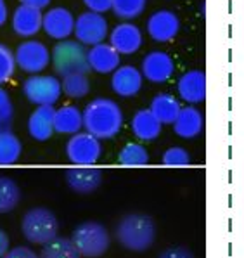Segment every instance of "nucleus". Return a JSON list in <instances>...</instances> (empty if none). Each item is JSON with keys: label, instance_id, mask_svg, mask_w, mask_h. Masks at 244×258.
Listing matches in <instances>:
<instances>
[{"label": "nucleus", "instance_id": "1", "mask_svg": "<svg viewBox=\"0 0 244 258\" xmlns=\"http://www.w3.org/2000/svg\"><path fill=\"white\" fill-rule=\"evenodd\" d=\"M82 123H84L87 134L99 141L111 139L123 126V111L113 99H94L82 111Z\"/></svg>", "mask_w": 244, "mask_h": 258}, {"label": "nucleus", "instance_id": "2", "mask_svg": "<svg viewBox=\"0 0 244 258\" xmlns=\"http://www.w3.org/2000/svg\"><path fill=\"white\" fill-rule=\"evenodd\" d=\"M116 239L130 251H145L156 239L154 220L145 213H128L118 222Z\"/></svg>", "mask_w": 244, "mask_h": 258}, {"label": "nucleus", "instance_id": "3", "mask_svg": "<svg viewBox=\"0 0 244 258\" xmlns=\"http://www.w3.org/2000/svg\"><path fill=\"white\" fill-rule=\"evenodd\" d=\"M71 243L80 253V256L85 258H99L109 249L111 237L108 229L99 222H84L73 231Z\"/></svg>", "mask_w": 244, "mask_h": 258}, {"label": "nucleus", "instance_id": "4", "mask_svg": "<svg viewBox=\"0 0 244 258\" xmlns=\"http://www.w3.org/2000/svg\"><path fill=\"white\" fill-rule=\"evenodd\" d=\"M21 231L26 241L33 244H47L57 237L59 222L49 208H31L21 220Z\"/></svg>", "mask_w": 244, "mask_h": 258}, {"label": "nucleus", "instance_id": "5", "mask_svg": "<svg viewBox=\"0 0 244 258\" xmlns=\"http://www.w3.org/2000/svg\"><path fill=\"white\" fill-rule=\"evenodd\" d=\"M50 62L59 77H68L74 73H87V49L76 40H61L50 52Z\"/></svg>", "mask_w": 244, "mask_h": 258}, {"label": "nucleus", "instance_id": "6", "mask_svg": "<svg viewBox=\"0 0 244 258\" xmlns=\"http://www.w3.org/2000/svg\"><path fill=\"white\" fill-rule=\"evenodd\" d=\"M23 92L35 106H54L61 97V80L54 75H31L23 83Z\"/></svg>", "mask_w": 244, "mask_h": 258}, {"label": "nucleus", "instance_id": "7", "mask_svg": "<svg viewBox=\"0 0 244 258\" xmlns=\"http://www.w3.org/2000/svg\"><path fill=\"white\" fill-rule=\"evenodd\" d=\"M14 61L21 71L28 75H40L50 64V50L40 40L28 38L19 43L14 52Z\"/></svg>", "mask_w": 244, "mask_h": 258}, {"label": "nucleus", "instance_id": "8", "mask_svg": "<svg viewBox=\"0 0 244 258\" xmlns=\"http://www.w3.org/2000/svg\"><path fill=\"white\" fill-rule=\"evenodd\" d=\"M73 35L76 38V42H80L82 45L92 47L97 45V43H102L109 35L108 19L102 14L87 11V13L80 14L78 18H74Z\"/></svg>", "mask_w": 244, "mask_h": 258}, {"label": "nucleus", "instance_id": "9", "mask_svg": "<svg viewBox=\"0 0 244 258\" xmlns=\"http://www.w3.org/2000/svg\"><path fill=\"white\" fill-rule=\"evenodd\" d=\"M101 141L87 132H78L71 136L66 144V154L69 161L78 166H92L101 158Z\"/></svg>", "mask_w": 244, "mask_h": 258}, {"label": "nucleus", "instance_id": "10", "mask_svg": "<svg viewBox=\"0 0 244 258\" xmlns=\"http://www.w3.org/2000/svg\"><path fill=\"white\" fill-rule=\"evenodd\" d=\"M109 45L120 55H132L142 47V31L137 25L123 21L109 31Z\"/></svg>", "mask_w": 244, "mask_h": 258}, {"label": "nucleus", "instance_id": "11", "mask_svg": "<svg viewBox=\"0 0 244 258\" xmlns=\"http://www.w3.org/2000/svg\"><path fill=\"white\" fill-rule=\"evenodd\" d=\"M73 28L74 16L66 7H50L42 14V30L54 40H68L73 35Z\"/></svg>", "mask_w": 244, "mask_h": 258}, {"label": "nucleus", "instance_id": "12", "mask_svg": "<svg viewBox=\"0 0 244 258\" xmlns=\"http://www.w3.org/2000/svg\"><path fill=\"white\" fill-rule=\"evenodd\" d=\"M175 71V62L172 55L163 50H152L142 59L140 75L151 83H165L170 80V77Z\"/></svg>", "mask_w": 244, "mask_h": 258}, {"label": "nucleus", "instance_id": "13", "mask_svg": "<svg viewBox=\"0 0 244 258\" xmlns=\"http://www.w3.org/2000/svg\"><path fill=\"white\" fill-rule=\"evenodd\" d=\"M180 31V19L173 11L161 9L151 14L147 19V33L154 42L165 43L170 42L179 35Z\"/></svg>", "mask_w": 244, "mask_h": 258}, {"label": "nucleus", "instance_id": "14", "mask_svg": "<svg viewBox=\"0 0 244 258\" xmlns=\"http://www.w3.org/2000/svg\"><path fill=\"white\" fill-rule=\"evenodd\" d=\"M177 90H179V97L184 102H187V106L203 102L206 99V75H204V71H186L177 82Z\"/></svg>", "mask_w": 244, "mask_h": 258}, {"label": "nucleus", "instance_id": "15", "mask_svg": "<svg viewBox=\"0 0 244 258\" xmlns=\"http://www.w3.org/2000/svg\"><path fill=\"white\" fill-rule=\"evenodd\" d=\"M142 82L144 78L140 75V70H137L132 64H120L111 73V89L120 97H133V95H137L142 89Z\"/></svg>", "mask_w": 244, "mask_h": 258}, {"label": "nucleus", "instance_id": "16", "mask_svg": "<svg viewBox=\"0 0 244 258\" xmlns=\"http://www.w3.org/2000/svg\"><path fill=\"white\" fill-rule=\"evenodd\" d=\"M66 182L69 189L78 194H90L102 184V172L96 166H73L66 172Z\"/></svg>", "mask_w": 244, "mask_h": 258}, {"label": "nucleus", "instance_id": "17", "mask_svg": "<svg viewBox=\"0 0 244 258\" xmlns=\"http://www.w3.org/2000/svg\"><path fill=\"white\" fill-rule=\"evenodd\" d=\"M121 55L109 43L102 42L87 50V66L99 75H111L120 66Z\"/></svg>", "mask_w": 244, "mask_h": 258}, {"label": "nucleus", "instance_id": "18", "mask_svg": "<svg viewBox=\"0 0 244 258\" xmlns=\"http://www.w3.org/2000/svg\"><path fill=\"white\" fill-rule=\"evenodd\" d=\"M42 11L28 6H18L13 14V30L23 38H31L42 30Z\"/></svg>", "mask_w": 244, "mask_h": 258}, {"label": "nucleus", "instance_id": "19", "mask_svg": "<svg viewBox=\"0 0 244 258\" xmlns=\"http://www.w3.org/2000/svg\"><path fill=\"white\" fill-rule=\"evenodd\" d=\"M173 130L182 139H194L203 132V113L194 106H184L180 108L175 121L172 123Z\"/></svg>", "mask_w": 244, "mask_h": 258}, {"label": "nucleus", "instance_id": "20", "mask_svg": "<svg viewBox=\"0 0 244 258\" xmlns=\"http://www.w3.org/2000/svg\"><path fill=\"white\" fill-rule=\"evenodd\" d=\"M28 132L35 141H47L54 134V106H37L28 120Z\"/></svg>", "mask_w": 244, "mask_h": 258}, {"label": "nucleus", "instance_id": "21", "mask_svg": "<svg viewBox=\"0 0 244 258\" xmlns=\"http://www.w3.org/2000/svg\"><path fill=\"white\" fill-rule=\"evenodd\" d=\"M84 128L82 123V109L76 106H62L54 109V132L74 136Z\"/></svg>", "mask_w": 244, "mask_h": 258}, {"label": "nucleus", "instance_id": "22", "mask_svg": "<svg viewBox=\"0 0 244 258\" xmlns=\"http://www.w3.org/2000/svg\"><path fill=\"white\" fill-rule=\"evenodd\" d=\"M180 108H182V106H180L179 99H177L175 95L158 94L151 101V108H149V111L154 114L156 120H158L161 125H172V123L175 121Z\"/></svg>", "mask_w": 244, "mask_h": 258}, {"label": "nucleus", "instance_id": "23", "mask_svg": "<svg viewBox=\"0 0 244 258\" xmlns=\"http://www.w3.org/2000/svg\"><path fill=\"white\" fill-rule=\"evenodd\" d=\"M161 123L149 109H140L132 118V132L140 141H154L161 134Z\"/></svg>", "mask_w": 244, "mask_h": 258}, {"label": "nucleus", "instance_id": "24", "mask_svg": "<svg viewBox=\"0 0 244 258\" xmlns=\"http://www.w3.org/2000/svg\"><path fill=\"white\" fill-rule=\"evenodd\" d=\"M21 142L9 128L0 130V165H13L21 156Z\"/></svg>", "mask_w": 244, "mask_h": 258}, {"label": "nucleus", "instance_id": "25", "mask_svg": "<svg viewBox=\"0 0 244 258\" xmlns=\"http://www.w3.org/2000/svg\"><path fill=\"white\" fill-rule=\"evenodd\" d=\"M21 200V189L11 177L0 175V213L13 212Z\"/></svg>", "mask_w": 244, "mask_h": 258}, {"label": "nucleus", "instance_id": "26", "mask_svg": "<svg viewBox=\"0 0 244 258\" xmlns=\"http://www.w3.org/2000/svg\"><path fill=\"white\" fill-rule=\"evenodd\" d=\"M40 258H82L71 239L68 237H54L50 243L43 244Z\"/></svg>", "mask_w": 244, "mask_h": 258}, {"label": "nucleus", "instance_id": "27", "mask_svg": "<svg viewBox=\"0 0 244 258\" xmlns=\"http://www.w3.org/2000/svg\"><path fill=\"white\" fill-rule=\"evenodd\" d=\"M61 92L71 99H82L90 92V82L87 73H74L61 78Z\"/></svg>", "mask_w": 244, "mask_h": 258}, {"label": "nucleus", "instance_id": "28", "mask_svg": "<svg viewBox=\"0 0 244 258\" xmlns=\"http://www.w3.org/2000/svg\"><path fill=\"white\" fill-rule=\"evenodd\" d=\"M120 163L123 166H144L149 163V153L144 146L130 142L120 151Z\"/></svg>", "mask_w": 244, "mask_h": 258}, {"label": "nucleus", "instance_id": "29", "mask_svg": "<svg viewBox=\"0 0 244 258\" xmlns=\"http://www.w3.org/2000/svg\"><path fill=\"white\" fill-rule=\"evenodd\" d=\"M147 0H111V11L120 19H135L144 13Z\"/></svg>", "mask_w": 244, "mask_h": 258}, {"label": "nucleus", "instance_id": "30", "mask_svg": "<svg viewBox=\"0 0 244 258\" xmlns=\"http://www.w3.org/2000/svg\"><path fill=\"white\" fill-rule=\"evenodd\" d=\"M16 71L14 52L7 45L0 43V85L9 82Z\"/></svg>", "mask_w": 244, "mask_h": 258}, {"label": "nucleus", "instance_id": "31", "mask_svg": "<svg viewBox=\"0 0 244 258\" xmlns=\"http://www.w3.org/2000/svg\"><path fill=\"white\" fill-rule=\"evenodd\" d=\"M163 165L167 166H187L191 165V154L187 153L184 148H170L163 153V158H161Z\"/></svg>", "mask_w": 244, "mask_h": 258}, {"label": "nucleus", "instance_id": "32", "mask_svg": "<svg viewBox=\"0 0 244 258\" xmlns=\"http://www.w3.org/2000/svg\"><path fill=\"white\" fill-rule=\"evenodd\" d=\"M158 258H194V253L184 246H172L161 251Z\"/></svg>", "mask_w": 244, "mask_h": 258}, {"label": "nucleus", "instance_id": "33", "mask_svg": "<svg viewBox=\"0 0 244 258\" xmlns=\"http://www.w3.org/2000/svg\"><path fill=\"white\" fill-rule=\"evenodd\" d=\"M0 116L6 120H13V102L9 99V94L0 87Z\"/></svg>", "mask_w": 244, "mask_h": 258}, {"label": "nucleus", "instance_id": "34", "mask_svg": "<svg viewBox=\"0 0 244 258\" xmlns=\"http://www.w3.org/2000/svg\"><path fill=\"white\" fill-rule=\"evenodd\" d=\"M84 4L90 13L96 14H104L111 11V0H84Z\"/></svg>", "mask_w": 244, "mask_h": 258}, {"label": "nucleus", "instance_id": "35", "mask_svg": "<svg viewBox=\"0 0 244 258\" xmlns=\"http://www.w3.org/2000/svg\"><path fill=\"white\" fill-rule=\"evenodd\" d=\"M2 258H40L33 249L26 248V246H16L13 249H7V253Z\"/></svg>", "mask_w": 244, "mask_h": 258}, {"label": "nucleus", "instance_id": "36", "mask_svg": "<svg viewBox=\"0 0 244 258\" xmlns=\"http://www.w3.org/2000/svg\"><path fill=\"white\" fill-rule=\"evenodd\" d=\"M21 6H28V7H33V9L42 11L50 6V0H21Z\"/></svg>", "mask_w": 244, "mask_h": 258}, {"label": "nucleus", "instance_id": "37", "mask_svg": "<svg viewBox=\"0 0 244 258\" xmlns=\"http://www.w3.org/2000/svg\"><path fill=\"white\" fill-rule=\"evenodd\" d=\"M7 249H9V236H7L6 231L0 229V258L6 255Z\"/></svg>", "mask_w": 244, "mask_h": 258}, {"label": "nucleus", "instance_id": "38", "mask_svg": "<svg viewBox=\"0 0 244 258\" xmlns=\"http://www.w3.org/2000/svg\"><path fill=\"white\" fill-rule=\"evenodd\" d=\"M7 18H9V9H7V4H6V0H0V26L7 21Z\"/></svg>", "mask_w": 244, "mask_h": 258}, {"label": "nucleus", "instance_id": "39", "mask_svg": "<svg viewBox=\"0 0 244 258\" xmlns=\"http://www.w3.org/2000/svg\"><path fill=\"white\" fill-rule=\"evenodd\" d=\"M9 125H11V121H9V120H6V118H2V116H0V130H6V128H9Z\"/></svg>", "mask_w": 244, "mask_h": 258}]
</instances>
